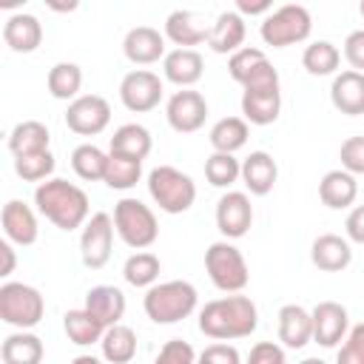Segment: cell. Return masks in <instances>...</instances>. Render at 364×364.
<instances>
[{
  "instance_id": "cell-1",
  "label": "cell",
  "mask_w": 364,
  "mask_h": 364,
  "mask_svg": "<svg viewBox=\"0 0 364 364\" xmlns=\"http://www.w3.org/2000/svg\"><path fill=\"white\" fill-rule=\"evenodd\" d=\"M199 333H205L213 341H236L247 338L259 327V307L250 296L228 293L222 299L208 301L199 310Z\"/></svg>"
},
{
  "instance_id": "cell-2",
  "label": "cell",
  "mask_w": 364,
  "mask_h": 364,
  "mask_svg": "<svg viewBox=\"0 0 364 364\" xmlns=\"http://www.w3.org/2000/svg\"><path fill=\"white\" fill-rule=\"evenodd\" d=\"M34 205L60 230H77L91 219L88 193L80 185L60 176H51L34 188Z\"/></svg>"
},
{
  "instance_id": "cell-3",
  "label": "cell",
  "mask_w": 364,
  "mask_h": 364,
  "mask_svg": "<svg viewBox=\"0 0 364 364\" xmlns=\"http://www.w3.org/2000/svg\"><path fill=\"white\" fill-rule=\"evenodd\" d=\"M199 304V293L191 282L185 279H171V282H156L154 287L145 290L142 310L154 324H176L188 318Z\"/></svg>"
},
{
  "instance_id": "cell-4",
  "label": "cell",
  "mask_w": 364,
  "mask_h": 364,
  "mask_svg": "<svg viewBox=\"0 0 364 364\" xmlns=\"http://www.w3.org/2000/svg\"><path fill=\"white\" fill-rule=\"evenodd\" d=\"M148 193L154 205H159L162 213L179 216L188 213L196 202V182L191 173L173 168V165H156L148 173Z\"/></svg>"
},
{
  "instance_id": "cell-5",
  "label": "cell",
  "mask_w": 364,
  "mask_h": 364,
  "mask_svg": "<svg viewBox=\"0 0 364 364\" xmlns=\"http://www.w3.org/2000/svg\"><path fill=\"white\" fill-rule=\"evenodd\" d=\"M114 230L134 250H145L159 239L156 213L151 210V205L134 196H122L114 205Z\"/></svg>"
},
{
  "instance_id": "cell-6",
  "label": "cell",
  "mask_w": 364,
  "mask_h": 364,
  "mask_svg": "<svg viewBox=\"0 0 364 364\" xmlns=\"http://www.w3.org/2000/svg\"><path fill=\"white\" fill-rule=\"evenodd\" d=\"M205 270H208L213 287L222 290V293H242L250 282V270H247V262H245L242 250L228 239H219V242L208 245Z\"/></svg>"
},
{
  "instance_id": "cell-7",
  "label": "cell",
  "mask_w": 364,
  "mask_h": 364,
  "mask_svg": "<svg viewBox=\"0 0 364 364\" xmlns=\"http://www.w3.org/2000/svg\"><path fill=\"white\" fill-rule=\"evenodd\" d=\"M310 31H313V17L299 3H284V6L273 9L259 26V34H262L264 46H270V48H287L296 43H304L310 37Z\"/></svg>"
},
{
  "instance_id": "cell-8",
  "label": "cell",
  "mask_w": 364,
  "mask_h": 364,
  "mask_svg": "<svg viewBox=\"0 0 364 364\" xmlns=\"http://www.w3.org/2000/svg\"><path fill=\"white\" fill-rule=\"evenodd\" d=\"M46 316V299L37 287L26 282H3L0 284V318L9 327L31 330Z\"/></svg>"
},
{
  "instance_id": "cell-9",
  "label": "cell",
  "mask_w": 364,
  "mask_h": 364,
  "mask_svg": "<svg viewBox=\"0 0 364 364\" xmlns=\"http://www.w3.org/2000/svg\"><path fill=\"white\" fill-rule=\"evenodd\" d=\"M111 245H114V216L105 210L91 213V219L82 225L80 233V259L85 267L100 270L111 259Z\"/></svg>"
},
{
  "instance_id": "cell-10",
  "label": "cell",
  "mask_w": 364,
  "mask_h": 364,
  "mask_svg": "<svg viewBox=\"0 0 364 364\" xmlns=\"http://www.w3.org/2000/svg\"><path fill=\"white\" fill-rule=\"evenodd\" d=\"M165 85L159 80V74L148 71V68H134L122 77L119 82V100L131 114H148L162 102Z\"/></svg>"
},
{
  "instance_id": "cell-11",
  "label": "cell",
  "mask_w": 364,
  "mask_h": 364,
  "mask_svg": "<svg viewBox=\"0 0 364 364\" xmlns=\"http://www.w3.org/2000/svg\"><path fill=\"white\" fill-rule=\"evenodd\" d=\"M108 122H111V105L100 94H80L65 108V125L80 136H97L108 128Z\"/></svg>"
},
{
  "instance_id": "cell-12",
  "label": "cell",
  "mask_w": 364,
  "mask_h": 364,
  "mask_svg": "<svg viewBox=\"0 0 364 364\" xmlns=\"http://www.w3.org/2000/svg\"><path fill=\"white\" fill-rule=\"evenodd\" d=\"M165 119L176 134H196L208 119V100L193 88H179L165 102Z\"/></svg>"
},
{
  "instance_id": "cell-13",
  "label": "cell",
  "mask_w": 364,
  "mask_h": 364,
  "mask_svg": "<svg viewBox=\"0 0 364 364\" xmlns=\"http://www.w3.org/2000/svg\"><path fill=\"white\" fill-rule=\"evenodd\" d=\"M253 225V205L245 191H225L216 202V228L222 239H242Z\"/></svg>"
},
{
  "instance_id": "cell-14",
  "label": "cell",
  "mask_w": 364,
  "mask_h": 364,
  "mask_svg": "<svg viewBox=\"0 0 364 364\" xmlns=\"http://www.w3.org/2000/svg\"><path fill=\"white\" fill-rule=\"evenodd\" d=\"M310 316H313V341L318 347L333 350V347H338L347 338V333H350V316H347V307L344 304L327 299V301H318L310 310Z\"/></svg>"
},
{
  "instance_id": "cell-15",
  "label": "cell",
  "mask_w": 364,
  "mask_h": 364,
  "mask_svg": "<svg viewBox=\"0 0 364 364\" xmlns=\"http://www.w3.org/2000/svg\"><path fill=\"white\" fill-rule=\"evenodd\" d=\"M122 54L134 65H154L165 60V34L154 26H134L122 40Z\"/></svg>"
},
{
  "instance_id": "cell-16",
  "label": "cell",
  "mask_w": 364,
  "mask_h": 364,
  "mask_svg": "<svg viewBox=\"0 0 364 364\" xmlns=\"http://www.w3.org/2000/svg\"><path fill=\"white\" fill-rule=\"evenodd\" d=\"M0 225H3V233L11 245H20V247H28L37 242L40 236V228H37V213L20 202V199H9L3 205V213H0Z\"/></svg>"
},
{
  "instance_id": "cell-17",
  "label": "cell",
  "mask_w": 364,
  "mask_h": 364,
  "mask_svg": "<svg viewBox=\"0 0 364 364\" xmlns=\"http://www.w3.org/2000/svg\"><path fill=\"white\" fill-rule=\"evenodd\" d=\"M210 26H205L202 14L191 9H173L165 17V40H171L176 48H193L199 43H208Z\"/></svg>"
},
{
  "instance_id": "cell-18",
  "label": "cell",
  "mask_w": 364,
  "mask_h": 364,
  "mask_svg": "<svg viewBox=\"0 0 364 364\" xmlns=\"http://www.w3.org/2000/svg\"><path fill=\"white\" fill-rule=\"evenodd\" d=\"M310 262L324 273H341L353 262V245L347 236L338 233H321L310 245Z\"/></svg>"
},
{
  "instance_id": "cell-19",
  "label": "cell",
  "mask_w": 364,
  "mask_h": 364,
  "mask_svg": "<svg viewBox=\"0 0 364 364\" xmlns=\"http://www.w3.org/2000/svg\"><path fill=\"white\" fill-rule=\"evenodd\" d=\"M245 37H247V26L245 17L236 9L222 11L213 23H210V34H208V48L213 54H236L239 48H245Z\"/></svg>"
},
{
  "instance_id": "cell-20",
  "label": "cell",
  "mask_w": 364,
  "mask_h": 364,
  "mask_svg": "<svg viewBox=\"0 0 364 364\" xmlns=\"http://www.w3.org/2000/svg\"><path fill=\"white\" fill-rule=\"evenodd\" d=\"M105 330L114 327V324H122V316H125V293L114 284H94L88 293H85V304H82Z\"/></svg>"
},
{
  "instance_id": "cell-21",
  "label": "cell",
  "mask_w": 364,
  "mask_h": 364,
  "mask_svg": "<svg viewBox=\"0 0 364 364\" xmlns=\"http://www.w3.org/2000/svg\"><path fill=\"white\" fill-rule=\"evenodd\" d=\"M279 182V165L267 151H250L242 159V185L253 196H267Z\"/></svg>"
},
{
  "instance_id": "cell-22",
  "label": "cell",
  "mask_w": 364,
  "mask_h": 364,
  "mask_svg": "<svg viewBox=\"0 0 364 364\" xmlns=\"http://www.w3.org/2000/svg\"><path fill=\"white\" fill-rule=\"evenodd\" d=\"M162 74L179 88H193L205 74V60L196 48H173L162 60Z\"/></svg>"
},
{
  "instance_id": "cell-23",
  "label": "cell",
  "mask_w": 364,
  "mask_h": 364,
  "mask_svg": "<svg viewBox=\"0 0 364 364\" xmlns=\"http://www.w3.org/2000/svg\"><path fill=\"white\" fill-rule=\"evenodd\" d=\"M3 43L14 54H31L43 43V23L34 14L17 11L3 23Z\"/></svg>"
},
{
  "instance_id": "cell-24",
  "label": "cell",
  "mask_w": 364,
  "mask_h": 364,
  "mask_svg": "<svg viewBox=\"0 0 364 364\" xmlns=\"http://www.w3.org/2000/svg\"><path fill=\"white\" fill-rule=\"evenodd\" d=\"M279 341L287 350H301L313 341V316L301 304H284L279 310Z\"/></svg>"
},
{
  "instance_id": "cell-25",
  "label": "cell",
  "mask_w": 364,
  "mask_h": 364,
  "mask_svg": "<svg viewBox=\"0 0 364 364\" xmlns=\"http://www.w3.org/2000/svg\"><path fill=\"white\" fill-rule=\"evenodd\" d=\"M318 199L324 208L330 210H347L355 205L358 199V182L353 173H347L344 168H336V171H327L318 182Z\"/></svg>"
},
{
  "instance_id": "cell-26",
  "label": "cell",
  "mask_w": 364,
  "mask_h": 364,
  "mask_svg": "<svg viewBox=\"0 0 364 364\" xmlns=\"http://www.w3.org/2000/svg\"><path fill=\"white\" fill-rule=\"evenodd\" d=\"M330 102L336 111H341L347 117L364 114V74L353 71V68L336 74L333 85H330Z\"/></svg>"
},
{
  "instance_id": "cell-27",
  "label": "cell",
  "mask_w": 364,
  "mask_h": 364,
  "mask_svg": "<svg viewBox=\"0 0 364 364\" xmlns=\"http://www.w3.org/2000/svg\"><path fill=\"white\" fill-rule=\"evenodd\" d=\"M154 148V136L145 125L139 122H125L114 131V136L108 139V154H117V156H128V159H145Z\"/></svg>"
},
{
  "instance_id": "cell-28",
  "label": "cell",
  "mask_w": 364,
  "mask_h": 364,
  "mask_svg": "<svg viewBox=\"0 0 364 364\" xmlns=\"http://www.w3.org/2000/svg\"><path fill=\"white\" fill-rule=\"evenodd\" d=\"M282 114V88L242 91V117L247 125H273Z\"/></svg>"
},
{
  "instance_id": "cell-29",
  "label": "cell",
  "mask_w": 364,
  "mask_h": 364,
  "mask_svg": "<svg viewBox=\"0 0 364 364\" xmlns=\"http://www.w3.org/2000/svg\"><path fill=\"white\" fill-rule=\"evenodd\" d=\"M48 142H51V131L40 119H23L9 134V151H11V156L43 154V151H48Z\"/></svg>"
},
{
  "instance_id": "cell-30",
  "label": "cell",
  "mask_w": 364,
  "mask_h": 364,
  "mask_svg": "<svg viewBox=\"0 0 364 364\" xmlns=\"http://www.w3.org/2000/svg\"><path fill=\"white\" fill-rule=\"evenodd\" d=\"M46 355L43 338L34 336L31 330H17L9 333L0 344V358L3 364H40Z\"/></svg>"
},
{
  "instance_id": "cell-31",
  "label": "cell",
  "mask_w": 364,
  "mask_h": 364,
  "mask_svg": "<svg viewBox=\"0 0 364 364\" xmlns=\"http://www.w3.org/2000/svg\"><path fill=\"white\" fill-rule=\"evenodd\" d=\"M247 136H250V125L245 122V117H222L208 131V142L216 154H236L239 148L247 145Z\"/></svg>"
},
{
  "instance_id": "cell-32",
  "label": "cell",
  "mask_w": 364,
  "mask_h": 364,
  "mask_svg": "<svg viewBox=\"0 0 364 364\" xmlns=\"http://www.w3.org/2000/svg\"><path fill=\"white\" fill-rule=\"evenodd\" d=\"M46 88L54 100H65V102H74L80 97V88H82V68L77 63H54L48 68V77H46Z\"/></svg>"
},
{
  "instance_id": "cell-33",
  "label": "cell",
  "mask_w": 364,
  "mask_h": 364,
  "mask_svg": "<svg viewBox=\"0 0 364 364\" xmlns=\"http://www.w3.org/2000/svg\"><path fill=\"white\" fill-rule=\"evenodd\" d=\"M63 330L68 336L71 344L77 347H88V344H100L102 336H105V327L85 310V307H77V310H68L63 316Z\"/></svg>"
},
{
  "instance_id": "cell-34",
  "label": "cell",
  "mask_w": 364,
  "mask_h": 364,
  "mask_svg": "<svg viewBox=\"0 0 364 364\" xmlns=\"http://www.w3.org/2000/svg\"><path fill=\"white\" fill-rule=\"evenodd\" d=\"M100 350L108 364H128L136 355V333L128 324H114L105 330Z\"/></svg>"
},
{
  "instance_id": "cell-35",
  "label": "cell",
  "mask_w": 364,
  "mask_h": 364,
  "mask_svg": "<svg viewBox=\"0 0 364 364\" xmlns=\"http://www.w3.org/2000/svg\"><path fill=\"white\" fill-rule=\"evenodd\" d=\"M159 273H162V262H159V256L151 253V250H136V253H131V256L125 259V264H122V279H125L131 287H145V290H148V287L156 284Z\"/></svg>"
},
{
  "instance_id": "cell-36",
  "label": "cell",
  "mask_w": 364,
  "mask_h": 364,
  "mask_svg": "<svg viewBox=\"0 0 364 364\" xmlns=\"http://www.w3.org/2000/svg\"><path fill=\"white\" fill-rule=\"evenodd\" d=\"M338 63H341V51L330 40H313L301 54V65L310 77H330L338 71Z\"/></svg>"
},
{
  "instance_id": "cell-37",
  "label": "cell",
  "mask_w": 364,
  "mask_h": 364,
  "mask_svg": "<svg viewBox=\"0 0 364 364\" xmlns=\"http://www.w3.org/2000/svg\"><path fill=\"white\" fill-rule=\"evenodd\" d=\"M71 168L85 182H102L105 168H108V154L97 148L94 142H82L71 151Z\"/></svg>"
},
{
  "instance_id": "cell-38",
  "label": "cell",
  "mask_w": 364,
  "mask_h": 364,
  "mask_svg": "<svg viewBox=\"0 0 364 364\" xmlns=\"http://www.w3.org/2000/svg\"><path fill=\"white\" fill-rule=\"evenodd\" d=\"M205 179L213 185V188H222V191H230L239 179H242V162L236 159V154H210L205 159Z\"/></svg>"
},
{
  "instance_id": "cell-39",
  "label": "cell",
  "mask_w": 364,
  "mask_h": 364,
  "mask_svg": "<svg viewBox=\"0 0 364 364\" xmlns=\"http://www.w3.org/2000/svg\"><path fill=\"white\" fill-rule=\"evenodd\" d=\"M139 179H142V162H139V159H128V156L108 154V168H105L102 182H105L111 191H131Z\"/></svg>"
},
{
  "instance_id": "cell-40",
  "label": "cell",
  "mask_w": 364,
  "mask_h": 364,
  "mask_svg": "<svg viewBox=\"0 0 364 364\" xmlns=\"http://www.w3.org/2000/svg\"><path fill=\"white\" fill-rule=\"evenodd\" d=\"M54 154L43 151V154H28V156H14V173L23 182H46L54 173Z\"/></svg>"
},
{
  "instance_id": "cell-41",
  "label": "cell",
  "mask_w": 364,
  "mask_h": 364,
  "mask_svg": "<svg viewBox=\"0 0 364 364\" xmlns=\"http://www.w3.org/2000/svg\"><path fill=\"white\" fill-rule=\"evenodd\" d=\"M264 63H267V54H264L262 48L245 46V48H239L236 54H230V60H228V74H230L239 85H245Z\"/></svg>"
},
{
  "instance_id": "cell-42",
  "label": "cell",
  "mask_w": 364,
  "mask_h": 364,
  "mask_svg": "<svg viewBox=\"0 0 364 364\" xmlns=\"http://www.w3.org/2000/svg\"><path fill=\"white\" fill-rule=\"evenodd\" d=\"M154 364H196V350L185 338H168L159 347Z\"/></svg>"
},
{
  "instance_id": "cell-43",
  "label": "cell",
  "mask_w": 364,
  "mask_h": 364,
  "mask_svg": "<svg viewBox=\"0 0 364 364\" xmlns=\"http://www.w3.org/2000/svg\"><path fill=\"white\" fill-rule=\"evenodd\" d=\"M338 159H341V168L353 176H361L364 173V134L358 136H347L338 148Z\"/></svg>"
},
{
  "instance_id": "cell-44",
  "label": "cell",
  "mask_w": 364,
  "mask_h": 364,
  "mask_svg": "<svg viewBox=\"0 0 364 364\" xmlns=\"http://www.w3.org/2000/svg\"><path fill=\"white\" fill-rule=\"evenodd\" d=\"M336 364H364V321L350 327L344 344L336 353Z\"/></svg>"
},
{
  "instance_id": "cell-45",
  "label": "cell",
  "mask_w": 364,
  "mask_h": 364,
  "mask_svg": "<svg viewBox=\"0 0 364 364\" xmlns=\"http://www.w3.org/2000/svg\"><path fill=\"white\" fill-rule=\"evenodd\" d=\"M196 364H242V355H239V350L233 344L216 341V344H208L196 355Z\"/></svg>"
},
{
  "instance_id": "cell-46",
  "label": "cell",
  "mask_w": 364,
  "mask_h": 364,
  "mask_svg": "<svg viewBox=\"0 0 364 364\" xmlns=\"http://www.w3.org/2000/svg\"><path fill=\"white\" fill-rule=\"evenodd\" d=\"M245 364H287V355H284V347L276 344V341H259L250 347Z\"/></svg>"
},
{
  "instance_id": "cell-47",
  "label": "cell",
  "mask_w": 364,
  "mask_h": 364,
  "mask_svg": "<svg viewBox=\"0 0 364 364\" xmlns=\"http://www.w3.org/2000/svg\"><path fill=\"white\" fill-rule=\"evenodd\" d=\"M344 60L350 63L353 71L364 74V28H355L344 40Z\"/></svg>"
},
{
  "instance_id": "cell-48",
  "label": "cell",
  "mask_w": 364,
  "mask_h": 364,
  "mask_svg": "<svg viewBox=\"0 0 364 364\" xmlns=\"http://www.w3.org/2000/svg\"><path fill=\"white\" fill-rule=\"evenodd\" d=\"M344 233H347L350 242L364 245V205L350 208V213H347V219H344Z\"/></svg>"
},
{
  "instance_id": "cell-49",
  "label": "cell",
  "mask_w": 364,
  "mask_h": 364,
  "mask_svg": "<svg viewBox=\"0 0 364 364\" xmlns=\"http://www.w3.org/2000/svg\"><path fill=\"white\" fill-rule=\"evenodd\" d=\"M236 11H239L242 17H245V14H250V17H253V14H264V17H267V14L273 11V6H270V0H253V3H250V0H236Z\"/></svg>"
},
{
  "instance_id": "cell-50",
  "label": "cell",
  "mask_w": 364,
  "mask_h": 364,
  "mask_svg": "<svg viewBox=\"0 0 364 364\" xmlns=\"http://www.w3.org/2000/svg\"><path fill=\"white\" fill-rule=\"evenodd\" d=\"M0 256H3V267H0V276H11L14 267H17V253L11 247V242H0Z\"/></svg>"
},
{
  "instance_id": "cell-51",
  "label": "cell",
  "mask_w": 364,
  "mask_h": 364,
  "mask_svg": "<svg viewBox=\"0 0 364 364\" xmlns=\"http://www.w3.org/2000/svg\"><path fill=\"white\" fill-rule=\"evenodd\" d=\"M71 364H102V358H97V355H88V353H82V355L71 358Z\"/></svg>"
},
{
  "instance_id": "cell-52",
  "label": "cell",
  "mask_w": 364,
  "mask_h": 364,
  "mask_svg": "<svg viewBox=\"0 0 364 364\" xmlns=\"http://www.w3.org/2000/svg\"><path fill=\"white\" fill-rule=\"evenodd\" d=\"M299 364H327L324 358H304V361H299Z\"/></svg>"
},
{
  "instance_id": "cell-53",
  "label": "cell",
  "mask_w": 364,
  "mask_h": 364,
  "mask_svg": "<svg viewBox=\"0 0 364 364\" xmlns=\"http://www.w3.org/2000/svg\"><path fill=\"white\" fill-rule=\"evenodd\" d=\"M358 11H361V17H364V0H361V6H358Z\"/></svg>"
}]
</instances>
